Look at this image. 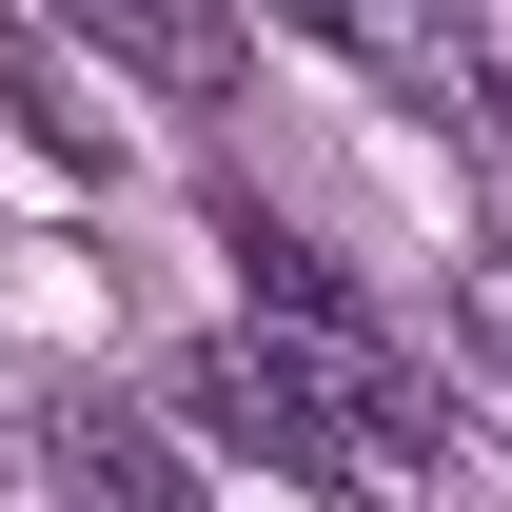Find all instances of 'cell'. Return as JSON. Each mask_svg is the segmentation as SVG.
<instances>
[{
  "instance_id": "4",
  "label": "cell",
  "mask_w": 512,
  "mask_h": 512,
  "mask_svg": "<svg viewBox=\"0 0 512 512\" xmlns=\"http://www.w3.org/2000/svg\"><path fill=\"white\" fill-rule=\"evenodd\" d=\"M79 20H99L119 60H158V79H237V20H217V0H79Z\"/></svg>"
},
{
  "instance_id": "2",
  "label": "cell",
  "mask_w": 512,
  "mask_h": 512,
  "mask_svg": "<svg viewBox=\"0 0 512 512\" xmlns=\"http://www.w3.org/2000/svg\"><path fill=\"white\" fill-rule=\"evenodd\" d=\"M276 20L335 40L355 79H394V99H453V119L493 99V20H473V0H276Z\"/></svg>"
},
{
  "instance_id": "3",
  "label": "cell",
  "mask_w": 512,
  "mask_h": 512,
  "mask_svg": "<svg viewBox=\"0 0 512 512\" xmlns=\"http://www.w3.org/2000/svg\"><path fill=\"white\" fill-rule=\"evenodd\" d=\"M60 512H197V473L158 453V414H60Z\"/></svg>"
},
{
  "instance_id": "1",
  "label": "cell",
  "mask_w": 512,
  "mask_h": 512,
  "mask_svg": "<svg viewBox=\"0 0 512 512\" xmlns=\"http://www.w3.org/2000/svg\"><path fill=\"white\" fill-rule=\"evenodd\" d=\"M178 414L197 434H237V453H276V473H316V493H375V473H434V375L394 355L375 316H276V335H217L178 375Z\"/></svg>"
},
{
  "instance_id": "5",
  "label": "cell",
  "mask_w": 512,
  "mask_h": 512,
  "mask_svg": "<svg viewBox=\"0 0 512 512\" xmlns=\"http://www.w3.org/2000/svg\"><path fill=\"white\" fill-rule=\"evenodd\" d=\"M473 119H493V158H512V79H493V99H473Z\"/></svg>"
}]
</instances>
